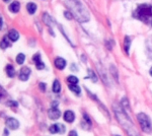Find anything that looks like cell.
Returning <instances> with one entry per match:
<instances>
[{"label":"cell","instance_id":"cell-1","mask_svg":"<svg viewBox=\"0 0 152 136\" xmlns=\"http://www.w3.org/2000/svg\"><path fill=\"white\" fill-rule=\"evenodd\" d=\"M114 111L116 114L117 120L119 121V123L121 124L122 128L126 131L127 134L129 136H140L138 133V131L136 130L135 126L132 122V120L129 118V116L127 115L126 112L122 109L121 107H117L116 105L114 106Z\"/></svg>","mask_w":152,"mask_h":136},{"label":"cell","instance_id":"cell-2","mask_svg":"<svg viewBox=\"0 0 152 136\" xmlns=\"http://www.w3.org/2000/svg\"><path fill=\"white\" fill-rule=\"evenodd\" d=\"M65 3L66 6L69 8L70 12L73 14V16L78 21H80V23L88 21V19H89L88 12L79 0H66Z\"/></svg>","mask_w":152,"mask_h":136},{"label":"cell","instance_id":"cell-3","mask_svg":"<svg viewBox=\"0 0 152 136\" xmlns=\"http://www.w3.org/2000/svg\"><path fill=\"white\" fill-rule=\"evenodd\" d=\"M133 16L148 26H152V5L146 3L139 5L134 10Z\"/></svg>","mask_w":152,"mask_h":136},{"label":"cell","instance_id":"cell-4","mask_svg":"<svg viewBox=\"0 0 152 136\" xmlns=\"http://www.w3.org/2000/svg\"><path fill=\"white\" fill-rule=\"evenodd\" d=\"M137 120L140 124L142 130L145 133H151L152 132V123L149 117L144 113H139L137 115Z\"/></svg>","mask_w":152,"mask_h":136},{"label":"cell","instance_id":"cell-5","mask_svg":"<svg viewBox=\"0 0 152 136\" xmlns=\"http://www.w3.org/2000/svg\"><path fill=\"white\" fill-rule=\"evenodd\" d=\"M66 130L65 126L63 124H53L50 126L49 128V131H50L52 134H58V133H64Z\"/></svg>","mask_w":152,"mask_h":136},{"label":"cell","instance_id":"cell-6","mask_svg":"<svg viewBox=\"0 0 152 136\" xmlns=\"http://www.w3.org/2000/svg\"><path fill=\"white\" fill-rule=\"evenodd\" d=\"M48 115H49V117H50L51 119L56 120V119H58V118H60L61 112L58 110L57 106H54V107H52V108L50 109V110H49Z\"/></svg>","mask_w":152,"mask_h":136},{"label":"cell","instance_id":"cell-7","mask_svg":"<svg viewBox=\"0 0 152 136\" xmlns=\"http://www.w3.org/2000/svg\"><path fill=\"white\" fill-rule=\"evenodd\" d=\"M29 75H31V69L28 67H23L21 68L20 72H19V79L26 81L29 78Z\"/></svg>","mask_w":152,"mask_h":136},{"label":"cell","instance_id":"cell-8","mask_svg":"<svg viewBox=\"0 0 152 136\" xmlns=\"http://www.w3.org/2000/svg\"><path fill=\"white\" fill-rule=\"evenodd\" d=\"M33 60L35 61L37 69H39V70H43V69L45 68V64L42 62V60H41V55H40L39 53H37L36 55L33 57Z\"/></svg>","mask_w":152,"mask_h":136},{"label":"cell","instance_id":"cell-9","mask_svg":"<svg viewBox=\"0 0 152 136\" xmlns=\"http://www.w3.org/2000/svg\"><path fill=\"white\" fill-rule=\"evenodd\" d=\"M6 125L8 126L10 129L15 130L19 127V122L16 119H14V118H8V119L6 120Z\"/></svg>","mask_w":152,"mask_h":136},{"label":"cell","instance_id":"cell-10","mask_svg":"<svg viewBox=\"0 0 152 136\" xmlns=\"http://www.w3.org/2000/svg\"><path fill=\"white\" fill-rule=\"evenodd\" d=\"M55 66L56 68H58L59 70H63L66 66V61L65 59L61 58V57H58V58L55 59Z\"/></svg>","mask_w":152,"mask_h":136},{"label":"cell","instance_id":"cell-11","mask_svg":"<svg viewBox=\"0 0 152 136\" xmlns=\"http://www.w3.org/2000/svg\"><path fill=\"white\" fill-rule=\"evenodd\" d=\"M63 118H64V120L66 122L72 123L73 121L75 120V114L73 113L72 111H66L64 113V115H63Z\"/></svg>","mask_w":152,"mask_h":136},{"label":"cell","instance_id":"cell-12","mask_svg":"<svg viewBox=\"0 0 152 136\" xmlns=\"http://www.w3.org/2000/svg\"><path fill=\"white\" fill-rule=\"evenodd\" d=\"M7 37H8V39L10 41L15 42V41H18V39H19V34H18V32L16 31V29H12L9 31V33H8V35H7Z\"/></svg>","mask_w":152,"mask_h":136},{"label":"cell","instance_id":"cell-13","mask_svg":"<svg viewBox=\"0 0 152 136\" xmlns=\"http://www.w3.org/2000/svg\"><path fill=\"white\" fill-rule=\"evenodd\" d=\"M19 7H20V5H19V2L18 1H13L10 5H9V10L14 12V13H16V12L19 11Z\"/></svg>","mask_w":152,"mask_h":136},{"label":"cell","instance_id":"cell-14","mask_svg":"<svg viewBox=\"0 0 152 136\" xmlns=\"http://www.w3.org/2000/svg\"><path fill=\"white\" fill-rule=\"evenodd\" d=\"M52 90L55 93H59L61 90V85H60V81L58 79H55L53 82V86H52Z\"/></svg>","mask_w":152,"mask_h":136},{"label":"cell","instance_id":"cell-15","mask_svg":"<svg viewBox=\"0 0 152 136\" xmlns=\"http://www.w3.org/2000/svg\"><path fill=\"white\" fill-rule=\"evenodd\" d=\"M6 73L7 75L9 76V77H13L14 75H15V70H14V67L12 65H10V64H8V65H6Z\"/></svg>","mask_w":152,"mask_h":136},{"label":"cell","instance_id":"cell-16","mask_svg":"<svg viewBox=\"0 0 152 136\" xmlns=\"http://www.w3.org/2000/svg\"><path fill=\"white\" fill-rule=\"evenodd\" d=\"M68 87H69L70 90H72L75 95L79 96L80 93H81V90H80V87L77 85H71V83H69V85H68Z\"/></svg>","mask_w":152,"mask_h":136},{"label":"cell","instance_id":"cell-17","mask_svg":"<svg viewBox=\"0 0 152 136\" xmlns=\"http://www.w3.org/2000/svg\"><path fill=\"white\" fill-rule=\"evenodd\" d=\"M26 9H28L29 14H34L37 10V5L35 3H33V2H31V3H28V5H26Z\"/></svg>","mask_w":152,"mask_h":136},{"label":"cell","instance_id":"cell-18","mask_svg":"<svg viewBox=\"0 0 152 136\" xmlns=\"http://www.w3.org/2000/svg\"><path fill=\"white\" fill-rule=\"evenodd\" d=\"M124 44H125V52H126L127 54H129V49H130V44H131V39H130V37L126 36L125 37V40H124Z\"/></svg>","mask_w":152,"mask_h":136},{"label":"cell","instance_id":"cell-19","mask_svg":"<svg viewBox=\"0 0 152 136\" xmlns=\"http://www.w3.org/2000/svg\"><path fill=\"white\" fill-rule=\"evenodd\" d=\"M24 60H26V56H24V54L20 53V54H18V55L16 56V62H18V64H19V65L23 64Z\"/></svg>","mask_w":152,"mask_h":136},{"label":"cell","instance_id":"cell-20","mask_svg":"<svg viewBox=\"0 0 152 136\" xmlns=\"http://www.w3.org/2000/svg\"><path fill=\"white\" fill-rule=\"evenodd\" d=\"M7 38H8V37H7ZM7 38H3V40H2L1 43H0V48H1V49H6L7 47L10 46V44H9Z\"/></svg>","mask_w":152,"mask_h":136},{"label":"cell","instance_id":"cell-21","mask_svg":"<svg viewBox=\"0 0 152 136\" xmlns=\"http://www.w3.org/2000/svg\"><path fill=\"white\" fill-rule=\"evenodd\" d=\"M67 80L69 81V83H71V85H76V83H78V78L74 75L68 76Z\"/></svg>","mask_w":152,"mask_h":136},{"label":"cell","instance_id":"cell-22","mask_svg":"<svg viewBox=\"0 0 152 136\" xmlns=\"http://www.w3.org/2000/svg\"><path fill=\"white\" fill-rule=\"evenodd\" d=\"M88 72H89V76H87L86 78H91V80H92V81H96V80H97L96 75H95V73L94 72V71L89 70Z\"/></svg>","mask_w":152,"mask_h":136},{"label":"cell","instance_id":"cell-23","mask_svg":"<svg viewBox=\"0 0 152 136\" xmlns=\"http://www.w3.org/2000/svg\"><path fill=\"white\" fill-rule=\"evenodd\" d=\"M64 15H65V17H66L67 19H72L73 17H74V16H73V14L71 13L70 11H65V12H64Z\"/></svg>","mask_w":152,"mask_h":136},{"label":"cell","instance_id":"cell-24","mask_svg":"<svg viewBox=\"0 0 152 136\" xmlns=\"http://www.w3.org/2000/svg\"><path fill=\"white\" fill-rule=\"evenodd\" d=\"M40 88H41V90H43V91H45V90H46V88H47V85H46L44 82H41V83H40Z\"/></svg>","mask_w":152,"mask_h":136},{"label":"cell","instance_id":"cell-25","mask_svg":"<svg viewBox=\"0 0 152 136\" xmlns=\"http://www.w3.org/2000/svg\"><path fill=\"white\" fill-rule=\"evenodd\" d=\"M69 136H78V134L76 133V131L72 130V131H70V132H69Z\"/></svg>","mask_w":152,"mask_h":136},{"label":"cell","instance_id":"cell-26","mask_svg":"<svg viewBox=\"0 0 152 136\" xmlns=\"http://www.w3.org/2000/svg\"><path fill=\"white\" fill-rule=\"evenodd\" d=\"M7 105L14 106V107H18V103H16V102H8V103H7Z\"/></svg>","mask_w":152,"mask_h":136},{"label":"cell","instance_id":"cell-27","mask_svg":"<svg viewBox=\"0 0 152 136\" xmlns=\"http://www.w3.org/2000/svg\"><path fill=\"white\" fill-rule=\"evenodd\" d=\"M3 136H8V130H7V129H4V131H3Z\"/></svg>","mask_w":152,"mask_h":136},{"label":"cell","instance_id":"cell-28","mask_svg":"<svg viewBox=\"0 0 152 136\" xmlns=\"http://www.w3.org/2000/svg\"><path fill=\"white\" fill-rule=\"evenodd\" d=\"M2 26H3V21H2V18L0 17V29H2Z\"/></svg>","mask_w":152,"mask_h":136},{"label":"cell","instance_id":"cell-29","mask_svg":"<svg viewBox=\"0 0 152 136\" xmlns=\"http://www.w3.org/2000/svg\"><path fill=\"white\" fill-rule=\"evenodd\" d=\"M149 73H150V75L152 76V67H151V69H150V71H149Z\"/></svg>","mask_w":152,"mask_h":136},{"label":"cell","instance_id":"cell-30","mask_svg":"<svg viewBox=\"0 0 152 136\" xmlns=\"http://www.w3.org/2000/svg\"><path fill=\"white\" fill-rule=\"evenodd\" d=\"M3 1H4V2H7V1H8V0H3Z\"/></svg>","mask_w":152,"mask_h":136},{"label":"cell","instance_id":"cell-31","mask_svg":"<svg viewBox=\"0 0 152 136\" xmlns=\"http://www.w3.org/2000/svg\"><path fill=\"white\" fill-rule=\"evenodd\" d=\"M115 136H120V135H115Z\"/></svg>","mask_w":152,"mask_h":136}]
</instances>
